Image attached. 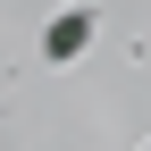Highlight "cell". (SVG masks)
Here are the masks:
<instances>
[{"label": "cell", "instance_id": "obj_1", "mask_svg": "<svg viewBox=\"0 0 151 151\" xmlns=\"http://www.w3.org/2000/svg\"><path fill=\"white\" fill-rule=\"evenodd\" d=\"M92 25H101L92 9H59V17H50V42H42V50H50V59H76V50L92 42Z\"/></svg>", "mask_w": 151, "mask_h": 151}]
</instances>
